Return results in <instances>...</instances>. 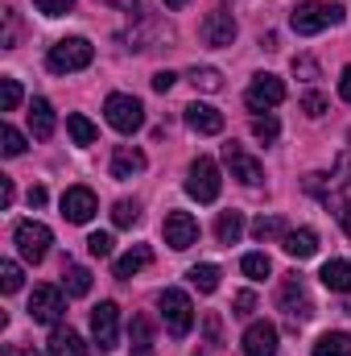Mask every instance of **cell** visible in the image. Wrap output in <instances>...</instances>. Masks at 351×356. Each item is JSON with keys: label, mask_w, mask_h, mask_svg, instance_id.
Instances as JSON below:
<instances>
[{"label": "cell", "mask_w": 351, "mask_h": 356, "mask_svg": "<svg viewBox=\"0 0 351 356\" xmlns=\"http://www.w3.org/2000/svg\"><path fill=\"white\" fill-rule=\"evenodd\" d=\"M343 17H348L343 4H331V0H306V4H298V8L289 13V25H293L298 38H314V33H323V29H331V25H343Z\"/></svg>", "instance_id": "cell-1"}, {"label": "cell", "mask_w": 351, "mask_h": 356, "mask_svg": "<svg viewBox=\"0 0 351 356\" xmlns=\"http://www.w3.org/2000/svg\"><path fill=\"white\" fill-rule=\"evenodd\" d=\"M91 58H95V46H91L87 38H62V42H54V46H50L46 67H50L54 75H71V71L91 67Z\"/></svg>", "instance_id": "cell-2"}, {"label": "cell", "mask_w": 351, "mask_h": 356, "mask_svg": "<svg viewBox=\"0 0 351 356\" xmlns=\"http://www.w3.org/2000/svg\"><path fill=\"white\" fill-rule=\"evenodd\" d=\"M103 116H108V124H112L116 133L132 137V133L145 124V104H141L137 95L116 91V95H108V99H103Z\"/></svg>", "instance_id": "cell-3"}, {"label": "cell", "mask_w": 351, "mask_h": 356, "mask_svg": "<svg viewBox=\"0 0 351 356\" xmlns=\"http://www.w3.org/2000/svg\"><path fill=\"white\" fill-rule=\"evenodd\" d=\"M157 307H162V319H166V332L174 336V340H182L190 327H194V302H190V294L186 290H162L157 294Z\"/></svg>", "instance_id": "cell-4"}, {"label": "cell", "mask_w": 351, "mask_h": 356, "mask_svg": "<svg viewBox=\"0 0 351 356\" xmlns=\"http://www.w3.org/2000/svg\"><path fill=\"white\" fill-rule=\"evenodd\" d=\"M277 307H281L293 323L314 319V298H310V290H306V282H302L298 273H289V277L281 282V290H277Z\"/></svg>", "instance_id": "cell-5"}, {"label": "cell", "mask_w": 351, "mask_h": 356, "mask_svg": "<svg viewBox=\"0 0 351 356\" xmlns=\"http://www.w3.org/2000/svg\"><path fill=\"white\" fill-rule=\"evenodd\" d=\"M223 191V178H219V166L211 158H194L190 162V178H186V195L198 199V203H215Z\"/></svg>", "instance_id": "cell-6"}, {"label": "cell", "mask_w": 351, "mask_h": 356, "mask_svg": "<svg viewBox=\"0 0 351 356\" xmlns=\"http://www.w3.org/2000/svg\"><path fill=\"white\" fill-rule=\"evenodd\" d=\"M12 241H17V253L25 257V261H42L46 253H50V245H54V232L46 228V224H37V220H21L17 224V232H12Z\"/></svg>", "instance_id": "cell-7"}, {"label": "cell", "mask_w": 351, "mask_h": 356, "mask_svg": "<svg viewBox=\"0 0 351 356\" xmlns=\"http://www.w3.org/2000/svg\"><path fill=\"white\" fill-rule=\"evenodd\" d=\"M67 315V294L58 286H37L29 294V319L33 323H46V327H58Z\"/></svg>", "instance_id": "cell-8"}, {"label": "cell", "mask_w": 351, "mask_h": 356, "mask_svg": "<svg viewBox=\"0 0 351 356\" xmlns=\"http://www.w3.org/2000/svg\"><path fill=\"white\" fill-rule=\"evenodd\" d=\"M91 336H95V348L99 353H112L116 340H120V311L116 302H99L91 311Z\"/></svg>", "instance_id": "cell-9"}, {"label": "cell", "mask_w": 351, "mask_h": 356, "mask_svg": "<svg viewBox=\"0 0 351 356\" xmlns=\"http://www.w3.org/2000/svg\"><path fill=\"white\" fill-rule=\"evenodd\" d=\"M198 33H203V42L207 46H215V50H223V46H232L236 42V17L228 13V8H211L207 17H203V25H198Z\"/></svg>", "instance_id": "cell-10"}, {"label": "cell", "mask_w": 351, "mask_h": 356, "mask_svg": "<svg viewBox=\"0 0 351 356\" xmlns=\"http://www.w3.org/2000/svg\"><path fill=\"white\" fill-rule=\"evenodd\" d=\"M223 162H228L232 178H240L244 186H261V182H264L261 162H257V158H252L244 145H236V141H228V145H223Z\"/></svg>", "instance_id": "cell-11"}, {"label": "cell", "mask_w": 351, "mask_h": 356, "mask_svg": "<svg viewBox=\"0 0 351 356\" xmlns=\"http://www.w3.org/2000/svg\"><path fill=\"white\" fill-rule=\"evenodd\" d=\"M244 104H248L252 112H268V108L285 104V83H281L277 75H257L252 88L244 91Z\"/></svg>", "instance_id": "cell-12"}, {"label": "cell", "mask_w": 351, "mask_h": 356, "mask_svg": "<svg viewBox=\"0 0 351 356\" xmlns=\"http://www.w3.org/2000/svg\"><path fill=\"white\" fill-rule=\"evenodd\" d=\"M166 245L186 253L190 245H198V220L190 211H170L166 216Z\"/></svg>", "instance_id": "cell-13"}, {"label": "cell", "mask_w": 351, "mask_h": 356, "mask_svg": "<svg viewBox=\"0 0 351 356\" xmlns=\"http://www.w3.org/2000/svg\"><path fill=\"white\" fill-rule=\"evenodd\" d=\"M95 211H99V203H95V191H91V186H71V191L62 195V216H67L71 224H91Z\"/></svg>", "instance_id": "cell-14"}, {"label": "cell", "mask_w": 351, "mask_h": 356, "mask_svg": "<svg viewBox=\"0 0 351 356\" xmlns=\"http://www.w3.org/2000/svg\"><path fill=\"white\" fill-rule=\"evenodd\" d=\"M182 116H186V124L198 133V137H215V133H223V112L219 108H211V104H186L182 108Z\"/></svg>", "instance_id": "cell-15"}, {"label": "cell", "mask_w": 351, "mask_h": 356, "mask_svg": "<svg viewBox=\"0 0 351 356\" xmlns=\"http://www.w3.org/2000/svg\"><path fill=\"white\" fill-rule=\"evenodd\" d=\"M244 356H277V327L268 319L248 323V332H244Z\"/></svg>", "instance_id": "cell-16"}, {"label": "cell", "mask_w": 351, "mask_h": 356, "mask_svg": "<svg viewBox=\"0 0 351 356\" xmlns=\"http://www.w3.org/2000/svg\"><path fill=\"white\" fill-rule=\"evenodd\" d=\"M281 249H285L289 257L306 261V257H314V253H318V236H314V228H289V232L281 236Z\"/></svg>", "instance_id": "cell-17"}, {"label": "cell", "mask_w": 351, "mask_h": 356, "mask_svg": "<svg viewBox=\"0 0 351 356\" xmlns=\"http://www.w3.org/2000/svg\"><path fill=\"white\" fill-rule=\"evenodd\" d=\"M29 133L37 137V141H50L54 137V108H50V99H33L29 104Z\"/></svg>", "instance_id": "cell-18"}, {"label": "cell", "mask_w": 351, "mask_h": 356, "mask_svg": "<svg viewBox=\"0 0 351 356\" xmlns=\"http://www.w3.org/2000/svg\"><path fill=\"white\" fill-rule=\"evenodd\" d=\"M50 356H87V344H83V336L79 332H71V327H54L50 332Z\"/></svg>", "instance_id": "cell-19"}, {"label": "cell", "mask_w": 351, "mask_h": 356, "mask_svg": "<svg viewBox=\"0 0 351 356\" xmlns=\"http://www.w3.org/2000/svg\"><path fill=\"white\" fill-rule=\"evenodd\" d=\"M145 170V154L141 149H132V145H120L116 154H112V178H132V175H141Z\"/></svg>", "instance_id": "cell-20"}, {"label": "cell", "mask_w": 351, "mask_h": 356, "mask_svg": "<svg viewBox=\"0 0 351 356\" xmlns=\"http://www.w3.org/2000/svg\"><path fill=\"white\" fill-rule=\"evenodd\" d=\"M149 261H153V249H149V245H132L124 257H116L112 273H116V277H132V273H141Z\"/></svg>", "instance_id": "cell-21"}, {"label": "cell", "mask_w": 351, "mask_h": 356, "mask_svg": "<svg viewBox=\"0 0 351 356\" xmlns=\"http://www.w3.org/2000/svg\"><path fill=\"white\" fill-rule=\"evenodd\" d=\"M318 277H323L327 290H335V294H351V261H339V257H335V261L323 266Z\"/></svg>", "instance_id": "cell-22"}, {"label": "cell", "mask_w": 351, "mask_h": 356, "mask_svg": "<svg viewBox=\"0 0 351 356\" xmlns=\"http://www.w3.org/2000/svg\"><path fill=\"white\" fill-rule=\"evenodd\" d=\"M128 340H132V356H153V323L145 315H132Z\"/></svg>", "instance_id": "cell-23"}, {"label": "cell", "mask_w": 351, "mask_h": 356, "mask_svg": "<svg viewBox=\"0 0 351 356\" xmlns=\"http://www.w3.org/2000/svg\"><path fill=\"white\" fill-rule=\"evenodd\" d=\"M215 236H219V245H236L244 236V211H223L215 220Z\"/></svg>", "instance_id": "cell-24"}, {"label": "cell", "mask_w": 351, "mask_h": 356, "mask_svg": "<svg viewBox=\"0 0 351 356\" xmlns=\"http://www.w3.org/2000/svg\"><path fill=\"white\" fill-rule=\"evenodd\" d=\"M310 356H351V336L348 332H327V336H318Z\"/></svg>", "instance_id": "cell-25"}, {"label": "cell", "mask_w": 351, "mask_h": 356, "mask_svg": "<svg viewBox=\"0 0 351 356\" xmlns=\"http://www.w3.org/2000/svg\"><path fill=\"white\" fill-rule=\"evenodd\" d=\"M67 133H71V141H75V145H95V137H99V129L91 124L87 116H79V112H71V116H67Z\"/></svg>", "instance_id": "cell-26"}, {"label": "cell", "mask_w": 351, "mask_h": 356, "mask_svg": "<svg viewBox=\"0 0 351 356\" xmlns=\"http://www.w3.org/2000/svg\"><path fill=\"white\" fill-rule=\"evenodd\" d=\"M62 286H67V294H71V298H83V294L91 290V269L67 266V269H62Z\"/></svg>", "instance_id": "cell-27"}, {"label": "cell", "mask_w": 351, "mask_h": 356, "mask_svg": "<svg viewBox=\"0 0 351 356\" xmlns=\"http://www.w3.org/2000/svg\"><path fill=\"white\" fill-rule=\"evenodd\" d=\"M186 79L194 83V91H219V88H223V75H219L215 67H190V71H186Z\"/></svg>", "instance_id": "cell-28"}, {"label": "cell", "mask_w": 351, "mask_h": 356, "mask_svg": "<svg viewBox=\"0 0 351 356\" xmlns=\"http://www.w3.org/2000/svg\"><path fill=\"white\" fill-rule=\"evenodd\" d=\"M285 232H289V228H285V220H281V216H261V220H257V224H252V236H257V241H277V236H285Z\"/></svg>", "instance_id": "cell-29"}, {"label": "cell", "mask_w": 351, "mask_h": 356, "mask_svg": "<svg viewBox=\"0 0 351 356\" xmlns=\"http://www.w3.org/2000/svg\"><path fill=\"white\" fill-rule=\"evenodd\" d=\"M137 220H141V203H137V199H120V203L112 207V224H116V228H132Z\"/></svg>", "instance_id": "cell-30"}, {"label": "cell", "mask_w": 351, "mask_h": 356, "mask_svg": "<svg viewBox=\"0 0 351 356\" xmlns=\"http://www.w3.org/2000/svg\"><path fill=\"white\" fill-rule=\"evenodd\" d=\"M190 282H194L203 294H215V290H219V266H207V261L194 266L190 269Z\"/></svg>", "instance_id": "cell-31"}, {"label": "cell", "mask_w": 351, "mask_h": 356, "mask_svg": "<svg viewBox=\"0 0 351 356\" xmlns=\"http://www.w3.org/2000/svg\"><path fill=\"white\" fill-rule=\"evenodd\" d=\"M252 137H257V141H264V145H273V141L281 137L277 116H268V112H264V116H252Z\"/></svg>", "instance_id": "cell-32"}, {"label": "cell", "mask_w": 351, "mask_h": 356, "mask_svg": "<svg viewBox=\"0 0 351 356\" xmlns=\"http://www.w3.org/2000/svg\"><path fill=\"white\" fill-rule=\"evenodd\" d=\"M240 269H244V273H248V277H252V282H264V277H268V273H273V261H268V257H264V253H248V257H244V261H240Z\"/></svg>", "instance_id": "cell-33"}, {"label": "cell", "mask_w": 351, "mask_h": 356, "mask_svg": "<svg viewBox=\"0 0 351 356\" xmlns=\"http://www.w3.org/2000/svg\"><path fill=\"white\" fill-rule=\"evenodd\" d=\"M17 104H21V83L12 75H4L0 79V112H17Z\"/></svg>", "instance_id": "cell-34"}, {"label": "cell", "mask_w": 351, "mask_h": 356, "mask_svg": "<svg viewBox=\"0 0 351 356\" xmlns=\"http://www.w3.org/2000/svg\"><path fill=\"white\" fill-rule=\"evenodd\" d=\"M21 282H25V273H21L17 261H0V286H4V294H17Z\"/></svg>", "instance_id": "cell-35"}, {"label": "cell", "mask_w": 351, "mask_h": 356, "mask_svg": "<svg viewBox=\"0 0 351 356\" xmlns=\"http://www.w3.org/2000/svg\"><path fill=\"white\" fill-rule=\"evenodd\" d=\"M0 149H4V158H17V154H25V137L12 124H4L0 129Z\"/></svg>", "instance_id": "cell-36"}, {"label": "cell", "mask_w": 351, "mask_h": 356, "mask_svg": "<svg viewBox=\"0 0 351 356\" xmlns=\"http://www.w3.org/2000/svg\"><path fill=\"white\" fill-rule=\"evenodd\" d=\"M252 311H257V294H252V290H240V294L232 298V315H240V319H248Z\"/></svg>", "instance_id": "cell-37"}, {"label": "cell", "mask_w": 351, "mask_h": 356, "mask_svg": "<svg viewBox=\"0 0 351 356\" xmlns=\"http://www.w3.org/2000/svg\"><path fill=\"white\" fill-rule=\"evenodd\" d=\"M87 253L91 257H112V236H108V232H91L87 236Z\"/></svg>", "instance_id": "cell-38"}, {"label": "cell", "mask_w": 351, "mask_h": 356, "mask_svg": "<svg viewBox=\"0 0 351 356\" xmlns=\"http://www.w3.org/2000/svg\"><path fill=\"white\" fill-rule=\"evenodd\" d=\"M37 4V13H46V17H67L71 8H75V0H33Z\"/></svg>", "instance_id": "cell-39"}, {"label": "cell", "mask_w": 351, "mask_h": 356, "mask_svg": "<svg viewBox=\"0 0 351 356\" xmlns=\"http://www.w3.org/2000/svg\"><path fill=\"white\" fill-rule=\"evenodd\" d=\"M302 112H306L310 120H318V116L327 112V99H323L318 91H310V95H302Z\"/></svg>", "instance_id": "cell-40"}, {"label": "cell", "mask_w": 351, "mask_h": 356, "mask_svg": "<svg viewBox=\"0 0 351 356\" xmlns=\"http://www.w3.org/2000/svg\"><path fill=\"white\" fill-rule=\"evenodd\" d=\"M293 75H298V79H318V63L302 54V58H293Z\"/></svg>", "instance_id": "cell-41"}, {"label": "cell", "mask_w": 351, "mask_h": 356, "mask_svg": "<svg viewBox=\"0 0 351 356\" xmlns=\"http://www.w3.org/2000/svg\"><path fill=\"white\" fill-rule=\"evenodd\" d=\"M203 327H207V344H211V348H219V315H207V319H203Z\"/></svg>", "instance_id": "cell-42"}, {"label": "cell", "mask_w": 351, "mask_h": 356, "mask_svg": "<svg viewBox=\"0 0 351 356\" xmlns=\"http://www.w3.org/2000/svg\"><path fill=\"white\" fill-rule=\"evenodd\" d=\"M174 79H178V75H170V71H157V75H153V91H162V95H166V91L174 88Z\"/></svg>", "instance_id": "cell-43"}, {"label": "cell", "mask_w": 351, "mask_h": 356, "mask_svg": "<svg viewBox=\"0 0 351 356\" xmlns=\"http://www.w3.org/2000/svg\"><path fill=\"white\" fill-rule=\"evenodd\" d=\"M335 216H339V224H343V232L351 236V191H348V199L339 203V211H335Z\"/></svg>", "instance_id": "cell-44"}, {"label": "cell", "mask_w": 351, "mask_h": 356, "mask_svg": "<svg viewBox=\"0 0 351 356\" xmlns=\"http://www.w3.org/2000/svg\"><path fill=\"white\" fill-rule=\"evenodd\" d=\"M306 191L310 195H327V175H310L306 178Z\"/></svg>", "instance_id": "cell-45"}, {"label": "cell", "mask_w": 351, "mask_h": 356, "mask_svg": "<svg viewBox=\"0 0 351 356\" xmlns=\"http://www.w3.org/2000/svg\"><path fill=\"white\" fill-rule=\"evenodd\" d=\"M12 178H0V207H12Z\"/></svg>", "instance_id": "cell-46"}, {"label": "cell", "mask_w": 351, "mask_h": 356, "mask_svg": "<svg viewBox=\"0 0 351 356\" xmlns=\"http://www.w3.org/2000/svg\"><path fill=\"white\" fill-rule=\"evenodd\" d=\"M339 95L351 104V67H343V75H339Z\"/></svg>", "instance_id": "cell-47"}, {"label": "cell", "mask_w": 351, "mask_h": 356, "mask_svg": "<svg viewBox=\"0 0 351 356\" xmlns=\"http://www.w3.org/2000/svg\"><path fill=\"white\" fill-rule=\"evenodd\" d=\"M46 203V186H29V207H42Z\"/></svg>", "instance_id": "cell-48"}, {"label": "cell", "mask_w": 351, "mask_h": 356, "mask_svg": "<svg viewBox=\"0 0 351 356\" xmlns=\"http://www.w3.org/2000/svg\"><path fill=\"white\" fill-rule=\"evenodd\" d=\"M166 8H186V0H166Z\"/></svg>", "instance_id": "cell-49"}, {"label": "cell", "mask_w": 351, "mask_h": 356, "mask_svg": "<svg viewBox=\"0 0 351 356\" xmlns=\"http://www.w3.org/2000/svg\"><path fill=\"white\" fill-rule=\"evenodd\" d=\"M343 315H351V298H348V307H343Z\"/></svg>", "instance_id": "cell-50"}, {"label": "cell", "mask_w": 351, "mask_h": 356, "mask_svg": "<svg viewBox=\"0 0 351 356\" xmlns=\"http://www.w3.org/2000/svg\"><path fill=\"white\" fill-rule=\"evenodd\" d=\"M4 356H17V353H12V348H4Z\"/></svg>", "instance_id": "cell-51"}, {"label": "cell", "mask_w": 351, "mask_h": 356, "mask_svg": "<svg viewBox=\"0 0 351 356\" xmlns=\"http://www.w3.org/2000/svg\"><path fill=\"white\" fill-rule=\"evenodd\" d=\"M25 356H37V353H25Z\"/></svg>", "instance_id": "cell-52"}]
</instances>
